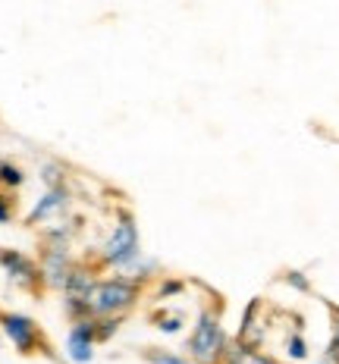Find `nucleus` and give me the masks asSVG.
<instances>
[{"instance_id":"0eeeda50","label":"nucleus","mask_w":339,"mask_h":364,"mask_svg":"<svg viewBox=\"0 0 339 364\" xmlns=\"http://www.w3.org/2000/svg\"><path fill=\"white\" fill-rule=\"evenodd\" d=\"M97 346H101V343H97L95 317L70 323V333H66V358H70L72 364H92Z\"/></svg>"},{"instance_id":"ddd939ff","label":"nucleus","mask_w":339,"mask_h":364,"mask_svg":"<svg viewBox=\"0 0 339 364\" xmlns=\"http://www.w3.org/2000/svg\"><path fill=\"white\" fill-rule=\"evenodd\" d=\"M283 352H286V358H289V361H308V358H311V348H308L305 333H301V330L289 333V336H286V343H283Z\"/></svg>"},{"instance_id":"6ab92c4d","label":"nucleus","mask_w":339,"mask_h":364,"mask_svg":"<svg viewBox=\"0 0 339 364\" xmlns=\"http://www.w3.org/2000/svg\"><path fill=\"white\" fill-rule=\"evenodd\" d=\"M13 217H16V201H13V195L6 188H0V226L13 223Z\"/></svg>"},{"instance_id":"1a4fd4ad","label":"nucleus","mask_w":339,"mask_h":364,"mask_svg":"<svg viewBox=\"0 0 339 364\" xmlns=\"http://www.w3.org/2000/svg\"><path fill=\"white\" fill-rule=\"evenodd\" d=\"M101 279V270H97L95 261H75L70 273H66V283H63V295H75V299H92L95 283Z\"/></svg>"},{"instance_id":"9b49d317","label":"nucleus","mask_w":339,"mask_h":364,"mask_svg":"<svg viewBox=\"0 0 339 364\" xmlns=\"http://www.w3.org/2000/svg\"><path fill=\"white\" fill-rule=\"evenodd\" d=\"M223 364H280V361H276L274 355L261 352V348L242 346V343H236V339H232L230 348H226V358H223Z\"/></svg>"},{"instance_id":"2eb2a0df","label":"nucleus","mask_w":339,"mask_h":364,"mask_svg":"<svg viewBox=\"0 0 339 364\" xmlns=\"http://www.w3.org/2000/svg\"><path fill=\"white\" fill-rule=\"evenodd\" d=\"M63 311L66 317L72 321H88V317H95L92 311V299H75V295H63Z\"/></svg>"},{"instance_id":"f257e3e1","label":"nucleus","mask_w":339,"mask_h":364,"mask_svg":"<svg viewBox=\"0 0 339 364\" xmlns=\"http://www.w3.org/2000/svg\"><path fill=\"white\" fill-rule=\"evenodd\" d=\"M141 261V236H139V223L129 210H117L107 239L101 242L95 255L97 270H110V273H129L135 270V264Z\"/></svg>"},{"instance_id":"4be33fe9","label":"nucleus","mask_w":339,"mask_h":364,"mask_svg":"<svg viewBox=\"0 0 339 364\" xmlns=\"http://www.w3.org/2000/svg\"><path fill=\"white\" fill-rule=\"evenodd\" d=\"M286 283H289L292 289H298V292H311V283H308L305 273H298V270H289V273H286Z\"/></svg>"},{"instance_id":"9d476101","label":"nucleus","mask_w":339,"mask_h":364,"mask_svg":"<svg viewBox=\"0 0 339 364\" xmlns=\"http://www.w3.org/2000/svg\"><path fill=\"white\" fill-rule=\"evenodd\" d=\"M261 311H264V301H261V299H252V301H248V308L242 311V321H239V333L232 336L236 343L252 346V348H261V346H264Z\"/></svg>"},{"instance_id":"dca6fc26","label":"nucleus","mask_w":339,"mask_h":364,"mask_svg":"<svg viewBox=\"0 0 339 364\" xmlns=\"http://www.w3.org/2000/svg\"><path fill=\"white\" fill-rule=\"evenodd\" d=\"M22 182H26L22 166H16L13 161H0V188L13 192V188H22Z\"/></svg>"},{"instance_id":"39448f33","label":"nucleus","mask_w":339,"mask_h":364,"mask_svg":"<svg viewBox=\"0 0 339 364\" xmlns=\"http://www.w3.org/2000/svg\"><path fill=\"white\" fill-rule=\"evenodd\" d=\"M0 267L10 277L13 286H19L22 292L28 295H38L44 286V277H41V264L35 257H28L26 252H16V248H0Z\"/></svg>"},{"instance_id":"20e7f679","label":"nucleus","mask_w":339,"mask_h":364,"mask_svg":"<svg viewBox=\"0 0 339 364\" xmlns=\"http://www.w3.org/2000/svg\"><path fill=\"white\" fill-rule=\"evenodd\" d=\"M0 330L4 336L13 343L19 355H50L48 336L38 327V321H32L28 314H19V311H0Z\"/></svg>"},{"instance_id":"423d86ee","label":"nucleus","mask_w":339,"mask_h":364,"mask_svg":"<svg viewBox=\"0 0 339 364\" xmlns=\"http://www.w3.org/2000/svg\"><path fill=\"white\" fill-rule=\"evenodd\" d=\"M38 264H41L44 286H48V289L63 292L66 273H70V267L75 264L70 245H48V242H41V257H38Z\"/></svg>"},{"instance_id":"f8f14e48","label":"nucleus","mask_w":339,"mask_h":364,"mask_svg":"<svg viewBox=\"0 0 339 364\" xmlns=\"http://www.w3.org/2000/svg\"><path fill=\"white\" fill-rule=\"evenodd\" d=\"M141 358L148 364H198L188 352H170V348H145Z\"/></svg>"},{"instance_id":"a211bd4d","label":"nucleus","mask_w":339,"mask_h":364,"mask_svg":"<svg viewBox=\"0 0 339 364\" xmlns=\"http://www.w3.org/2000/svg\"><path fill=\"white\" fill-rule=\"evenodd\" d=\"M183 292H185V283H183V279H176V277H161V286H157V295H154V299L163 301V299H173V295H183Z\"/></svg>"},{"instance_id":"4468645a","label":"nucleus","mask_w":339,"mask_h":364,"mask_svg":"<svg viewBox=\"0 0 339 364\" xmlns=\"http://www.w3.org/2000/svg\"><path fill=\"white\" fill-rule=\"evenodd\" d=\"M151 321L157 323V330H161V333H167V336H173V333H179L185 327V317L179 314V311H173V314H170L167 308L154 311V314H151Z\"/></svg>"},{"instance_id":"f3484780","label":"nucleus","mask_w":339,"mask_h":364,"mask_svg":"<svg viewBox=\"0 0 339 364\" xmlns=\"http://www.w3.org/2000/svg\"><path fill=\"white\" fill-rule=\"evenodd\" d=\"M119 323H123V317H95L97 343H110V339L119 333Z\"/></svg>"},{"instance_id":"412c9836","label":"nucleus","mask_w":339,"mask_h":364,"mask_svg":"<svg viewBox=\"0 0 339 364\" xmlns=\"http://www.w3.org/2000/svg\"><path fill=\"white\" fill-rule=\"evenodd\" d=\"M63 176H66L63 166H57V164H50V166H44V170H41V179L48 182V186H60V182H66Z\"/></svg>"},{"instance_id":"6e6552de","label":"nucleus","mask_w":339,"mask_h":364,"mask_svg":"<svg viewBox=\"0 0 339 364\" xmlns=\"http://www.w3.org/2000/svg\"><path fill=\"white\" fill-rule=\"evenodd\" d=\"M70 186L66 182H60V186H48L44 188V195L35 201V208L26 214V226H41L48 223V220H54L57 214H63L66 208H70Z\"/></svg>"},{"instance_id":"aec40b11","label":"nucleus","mask_w":339,"mask_h":364,"mask_svg":"<svg viewBox=\"0 0 339 364\" xmlns=\"http://www.w3.org/2000/svg\"><path fill=\"white\" fill-rule=\"evenodd\" d=\"M321 364H339V333H330L327 346H323V358Z\"/></svg>"},{"instance_id":"7ed1b4c3","label":"nucleus","mask_w":339,"mask_h":364,"mask_svg":"<svg viewBox=\"0 0 339 364\" xmlns=\"http://www.w3.org/2000/svg\"><path fill=\"white\" fill-rule=\"evenodd\" d=\"M220 311L217 308L201 311V314L195 317V327L185 339V352L198 364H223V358H226V348H230L232 339H230V333L223 330Z\"/></svg>"},{"instance_id":"f03ea898","label":"nucleus","mask_w":339,"mask_h":364,"mask_svg":"<svg viewBox=\"0 0 339 364\" xmlns=\"http://www.w3.org/2000/svg\"><path fill=\"white\" fill-rule=\"evenodd\" d=\"M145 295V279L135 273H110L95 283L92 311L95 317H126Z\"/></svg>"}]
</instances>
